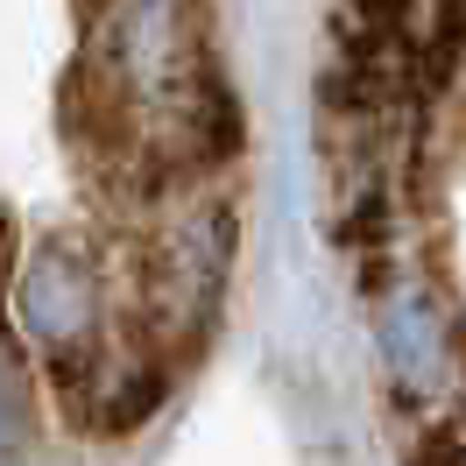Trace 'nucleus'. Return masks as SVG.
<instances>
[{"instance_id":"nucleus-1","label":"nucleus","mask_w":466,"mask_h":466,"mask_svg":"<svg viewBox=\"0 0 466 466\" xmlns=\"http://www.w3.org/2000/svg\"><path fill=\"white\" fill-rule=\"evenodd\" d=\"M191 78H205L191 0H106V15L92 22V57H86V86H78L86 114L127 120L135 142H142L148 120L163 114Z\"/></svg>"},{"instance_id":"nucleus-2","label":"nucleus","mask_w":466,"mask_h":466,"mask_svg":"<svg viewBox=\"0 0 466 466\" xmlns=\"http://www.w3.org/2000/svg\"><path fill=\"white\" fill-rule=\"evenodd\" d=\"M233 262V212L219 198H184L148 233L142 248V311L163 339H191L205 325V311L219 304Z\"/></svg>"},{"instance_id":"nucleus-4","label":"nucleus","mask_w":466,"mask_h":466,"mask_svg":"<svg viewBox=\"0 0 466 466\" xmlns=\"http://www.w3.org/2000/svg\"><path fill=\"white\" fill-rule=\"evenodd\" d=\"M381 339H389V360H396V375L410 389H431L445 368H452V332L438 319L424 297H403V304H389L381 311Z\"/></svg>"},{"instance_id":"nucleus-5","label":"nucleus","mask_w":466,"mask_h":466,"mask_svg":"<svg viewBox=\"0 0 466 466\" xmlns=\"http://www.w3.org/2000/svg\"><path fill=\"white\" fill-rule=\"evenodd\" d=\"M22 424H29V403H22V368L7 360V347H0V445H15L22 438Z\"/></svg>"},{"instance_id":"nucleus-3","label":"nucleus","mask_w":466,"mask_h":466,"mask_svg":"<svg viewBox=\"0 0 466 466\" xmlns=\"http://www.w3.org/2000/svg\"><path fill=\"white\" fill-rule=\"evenodd\" d=\"M15 325L43 360H71L106 339V276L78 240H35L15 268Z\"/></svg>"}]
</instances>
